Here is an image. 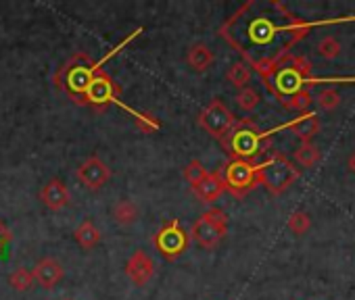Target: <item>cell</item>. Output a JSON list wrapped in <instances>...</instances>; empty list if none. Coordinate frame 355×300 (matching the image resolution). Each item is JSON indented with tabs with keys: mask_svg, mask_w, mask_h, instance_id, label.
<instances>
[{
	"mask_svg": "<svg viewBox=\"0 0 355 300\" xmlns=\"http://www.w3.org/2000/svg\"><path fill=\"white\" fill-rule=\"evenodd\" d=\"M230 159L255 163L266 150H270V131H261L251 119L236 121L232 131L222 140Z\"/></svg>",
	"mask_w": 355,
	"mask_h": 300,
	"instance_id": "277c9868",
	"label": "cell"
},
{
	"mask_svg": "<svg viewBox=\"0 0 355 300\" xmlns=\"http://www.w3.org/2000/svg\"><path fill=\"white\" fill-rule=\"evenodd\" d=\"M76 178H78V182L84 186V188H88V190H101L103 186H107L109 182H111V178H113V171H111V167L103 161V159H98V157H90V159H86L78 169H76Z\"/></svg>",
	"mask_w": 355,
	"mask_h": 300,
	"instance_id": "8fae6325",
	"label": "cell"
},
{
	"mask_svg": "<svg viewBox=\"0 0 355 300\" xmlns=\"http://www.w3.org/2000/svg\"><path fill=\"white\" fill-rule=\"evenodd\" d=\"M309 32L311 26L278 0H249L220 28V36L259 75L288 57Z\"/></svg>",
	"mask_w": 355,
	"mask_h": 300,
	"instance_id": "6da1fadb",
	"label": "cell"
},
{
	"mask_svg": "<svg viewBox=\"0 0 355 300\" xmlns=\"http://www.w3.org/2000/svg\"><path fill=\"white\" fill-rule=\"evenodd\" d=\"M132 117H134V123H136V127H138L142 133H153V131H159V129H161V123H159V119H157L155 115H150V113H140V111H134V113H132Z\"/></svg>",
	"mask_w": 355,
	"mask_h": 300,
	"instance_id": "cb8c5ba5",
	"label": "cell"
},
{
	"mask_svg": "<svg viewBox=\"0 0 355 300\" xmlns=\"http://www.w3.org/2000/svg\"><path fill=\"white\" fill-rule=\"evenodd\" d=\"M257 176H259V184L270 194L278 196L299 180V169L284 155L272 153L268 159L257 163Z\"/></svg>",
	"mask_w": 355,
	"mask_h": 300,
	"instance_id": "5b68a950",
	"label": "cell"
},
{
	"mask_svg": "<svg viewBox=\"0 0 355 300\" xmlns=\"http://www.w3.org/2000/svg\"><path fill=\"white\" fill-rule=\"evenodd\" d=\"M11 242H13V234H11V229L7 227V223L0 221V252H3Z\"/></svg>",
	"mask_w": 355,
	"mask_h": 300,
	"instance_id": "f1b7e54d",
	"label": "cell"
},
{
	"mask_svg": "<svg viewBox=\"0 0 355 300\" xmlns=\"http://www.w3.org/2000/svg\"><path fill=\"white\" fill-rule=\"evenodd\" d=\"M138 217H140V209H138L132 200H128V198L119 200V203L113 207V221H115L117 225H121V227H128V225L136 223Z\"/></svg>",
	"mask_w": 355,
	"mask_h": 300,
	"instance_id": "d6986e66",
	"label": "cell"
},
{
	"mask_svg": "<svg viewBox=\"0 0 355 300\" xmlns=\"http://www.w3.org/2000/svg\"><path fill=\"white\" fill-rule=\"evenodd\" d=\"M199 125L216 140H224L232 127L236 125V117L232 115V111L220 100V98H214L199 115Z\"/></svg>",
	"mask_w": 355,
	"mask_h": 300,
	"instance_id": "30bf717a",
	"label": "cell"
},
{
	"mask_svg": "<svg viewBox=\"0 0 355 300\" xmlns=\"http://www.w3.org/2000/svg\"><path fill=\"white\" fill-rule=\"evenodd\" d=\"M32 273H34V279H36L44 290H53V288L63 279V275H65L63 265H61L57 259H53V256L40 259V261L36 263V267H34Z\"/></svg>",
	"mask_w": 355,
	"mask_h": 300,
	"instance_id": "5bb4252c",
	"label": "cell"
},
{
	"mask_svg": "<svg viewBox=\"0 0 355 300\" xmlns=\"http://www.w3.org/2000/svg\"><path fill=\"white\" fill-rule=\"evenodd\" d=\"M286 127L303 144V142H311V138L320 131V119H318V115L313 111H307V113H301L299 117H295L293 121H288Z\"/></svg>",
	"mask_w": 355,
	"mask_h": 300,
	"instance_id": "9a60e30c",
	"label": "cell"
},
{
	"mask_svg": "<svg viewBox=\"0 0 355 300\" xmlns=\"http://www.w3.org/2000/svg\"><path fill=\"white\" fill-rule=\"evenodd\" d=\"M153 244L155 248L161 252L163 259L167 261H175L178 256H182L189 246H191V236L180 227V221L178 219H169L165 221L159 232L153 236Z\"/></svg>",
	"mask_w": 355,
	"mask_h": 300,
	"instance_id": "9c48e42d",
	"label": "cell"
},
{
	"mask_svg": "<svg viewBox=\"0 0 355 300\" xmlns=\"http://www.w3.org/2000/svg\"><path fill=\"white\" fill-rule=\"evenodd\" d=\"M125 275H128V279L134 285L144 288L155 277V263H153V259L144 250H136L128 259V263H125Z\"/></svg>",
	"mask_w": 355,
	"mask_h": 300,
	"instance_id": "7c38bea8",
	"label": "cell"
},
{
	"mask_svg": "<svg viewBox=\"0 0 355 300\" xmlns=\"http://www.w3.org/2000/svg\"><path fill=\"white\" fill-rule=\"evenodd\" d=\"M228 234V215L222 209H209L205 211L191 227V240L197 242L203 248H216Z\"/></svg>",
	"mask_w": 355,
	"mask_h": 300,
	"instance_id": "8992f818",
	"label": "cell"
},
{
	"mask_svg": "<svg viewBox=\"0 0 355 300\" xmlns=\"http://www.w3.org/2000/svg\"><path fill=\"white\" fill-rule=\"evenodd\" d=\"M236 104L245 111V113H251V111H255L257 109V104H259V94L253 90V88H243V90H239V94H236Z\"/></svg>",
	"mask_w": 355,
	"mask_h": 300,
	"instance_id": "d4e9b609",
	"label": "cell"
},
{
	"mask_svg": "<svg viewBox=\"0 0 355 300\" xmlns=\"http://www.w3.org/2000/svg\"><path fill=\"white\" fill-rule=\"evenodd\" d=\"M195 194H197V198L201 200V203H205V205H214L224 192H226V188H224V182H222V176H220V171H209L207 174V178L193 190Z\"/></svg>",
	"mask_w": 355,
	"mask_h": 300,
	"instance_id": "2e32d148",
	"label": "cell"
},
{
	"mask_svg": "<svg viewBox=\"0 0 355 300\" xmlns=\"http://www.w3.org/2000/svg\"><path fill=\"white\" fill-rule=\"evenodd\" d=\"M207 174H209V171H207V169L203 167V163H201V161H197V159H193V161L184 167V180L191 184V188H193V190H195V188H197V186L207 178Z\"/></svg>",
	"mask_w": 355,
	"mask_h": 300,
	"instance_id": "603a6c76",
	"label": "cell"
},
{
	"mask_svg": "<svg viewBox=\"0 0 355 300\" xmlns=\"http://www.w3.org/2000/svg\"><path fill=\"white\" fill-rule=\"evenodd\" d=\"M226 79L234 88H239V90L247 88V84L251 82V69H249V65L247 63H234V65H230V69L226 71Z\"/></svg>",
	"mask_w": 355,
	"mask_h": 300,
	"instance_id": "44dd1931",
	"label": "cell"
},
{
	"mask_svg": "<svg viewBox=\"0 0 355 300\" xmlns=\"http://www.w3.org/2000/svg\"><path fill=\"white\" fill-rule=\"evenodd\" d=\"M320 159H322L320 148L313 146L311 142H303V144L295 150V161H297V165H301V167H305V169H309V167H313L315 163H320Z\"/></svg>",
	"mask_w": 355,
	"mask_h": 300,
	"instance_id": "ffe728a7",
	"label": "cell"
},
{
	"mask_svg": "<svg viewBox=\"0 0 355 300\" xmlns=\"http://www.w3.org/2000/svg\"><path fill=\"white\" fill-rule=\"evenodd\" d=\"M222 182L226 192L234 194V196H245L251 190H255L259 186V176H257V163H249V161H241V159H230L224 169L220 171Z\"/></svg>",
	"mask_w": 355,
	"mask_h": 300,
	"instance_id": "ba28073f",
	"label": "cell"
},
{
	"mask_svg": "<svg viewBox=\"0 0 355 300\" xmlns=\"http://www.w3.org/2000/svg\"><path fill=\"white\" fill-rule=\"evenodd\" d=\"M266 88L280 100V104L293 98L299 92L309 90L315 84L311 63L305 57L288 55L280 63H276L266 75H261Z\"/></svg>",
	"mask_w": 355,
	"mask_h": 300,
	"instance_id": "7a4b0ae2",
	"label": "cell"
},
{
	"mask_svg": "<svg viewBox=\"0 0 355 300\" xmlns=\"http://www.w3.org/2000/svg\"><path fill=\"white\" fill-rule=\"evenodd\" d=\"M119 94L121 90L117 88V84L111 79L109 73L105 71H98L92 75L86 92H84V98H82V106H92L96 111H105L109 104H119L123 111H128L130 115L134 113V109H130L128 104H123L119 100Z\"/></svg>",
	"mask_w": 355,
	"mask_h": 300,
	"instance_id": "52a82bcc",
	"label": "cell"
},
{
	"mask_svg": "<svg viewBox=\"0 0 355 300\" xmlns=\"http://www.w3.org/2000/svg\"><path fill=\"white\" fill-rule=\"evenodd\" d=\"M61 300H73V298H61Z\"/></svg>",
	"mask_w": 355,
	"mask_h": 300,
	"instance_id": "4dcf8cb0",
	"label": "cell"
},
{
	"mask_svg": "<svg viewBox=\"0 0 355 300\" xmlns=\"http://www.w3.org/2000/svg\"><path fill=\"white\" fill-rule=\"evenodd\" d=\"M318 102L322 109L326 111H334L338 104H340V94L334 90V88H324L320 94H318Z\"/></svg>",
	"mask_w": 355,
	"mask_h": 300,
	"instance_id": "83f0119b",
	"label": "cell"
},
{
	"mask_svg": "<svg viewBox=\"0 0 355 300\" xmlns=\"http://www.w3.org/2000/svg\"><path fill=\"white\" fill-rule=\"evenodd\" d=\"M214 61H216L214 50H211L207 44H203V42L193 44V46L189 48V53H187V63H189V67H191L193 71H197V73L207 71V69L214 65Z\"/></svg>",
	"mask_w": 355,
	"mask_h": 300,
	"instance_id": "e0dca14e",
	"label": "cell"
},
{
	"mask_svg": "<svg viewBox=\"0 0 355 300\" xmlns=\"http://www.w3.org/2000/svg\"><path fill=\"white\" fill-rule=\"evenodd\" d=\"M347 167H349V171H351V174H355V153H351V155H349V159H347Z\"/></svg>",
	"mask_w": 355,
	"mask_h": 300,
	"instance_id": "f546056e",
	"label": "cell"
},
{
	"mask_svg": "<svg viewBox=\"0 0 355 300\" xmlns=\"http://www.w3.org/2000/svg\"><path fill=\"white\" fill-rule=\"evenodd\" d=\"M318 53H320V57H324V59H336V57L340 55V42H338L334 36H326V38H322L320 44H318Z\"/></svg>",
	"mask_w": 355,
	"mask_h": 300,
	"instance_id": "4316f807",
	"label": "cell"
},
{
	"mask_svg": "<svg viewBox=\"0 0 355 300\" xmlns=\"http://www.w3.org/2000/svg\"><path fill=\"white\" fill-rule=\"evenodd\" d=\"M40 200L51 211H63L71 203V194L61 180H51L40 188Z\"/></svg>",
	"mask_w": 355,
	"mask_h": 300,
	"instance_id": "4fadbf2b",
	"label": "cell"
},
{
	"mask_svg": "<svg viewBox=\"0 0 355 300\" xmlns=\"http://www.w3.org/2000/svg\"><path fill=\"white\" fill-rule=\"evenodd\" d=\"M73 238H76V242H78L84 250H92L94 246L101 244L103 234H101V229H98L90 219H86V221H82V223L76 227Z\"/></svg>",
	"mask_w": 355,
	"mask_h": 300,
	"instance_id": "ac0fdd59",
	"label": "cell"
},
{
	"mask_svg": "<svg viewBox=\"0 0 355 300\" xmlns=\"http://www.w3.org/2000/svg\"><path fill=\"white\" fill-rule=\"evenodd\" d=\"M34 273L30 271V269H26V267H17L11 275H9V283H11V288L13 290H17V292H28L32 285H34Z\"/></svg>",
	"mask_w": 355,
	"mask_h": 300,
	"instance_id": "7402d4cb",
	"label": "cell"
},
{
	"mask_svg": "<svg viewBox=\"0 0 355 300\" xmlns=\"http://www.w3.org/2000/svg\"><path fill=\"white\" fill-rule=\"evenodd\" d=\"M286 227H288L295 236H303V234L311 227V219H309V215H307V213L297 211V213H293V215L288 217Z\"/></svg>",
	"mask_w": 355,
	"mask_h": 300,
	"instance_id": "484cf974",
	"label": "cell"
},
{
	"mask_svg": "<svg viewBox=\"0 0 355 300\" xmlns=\"http://www.w3.org/2000/svg\"><path fill=\"white\" fill-rule=\"evenodd\" d=\"M109 61V57H103L101 61H94L86 53H76L53 77V84L59 90H65L76 104H82L84 92L92 79L94 73L103 71V65Z\"/></svg>",
	"mask_w": 355,
	"mask_h": 300,
	"instance_id": "3957f363",
	"label": "cell"
}]
</instances>
